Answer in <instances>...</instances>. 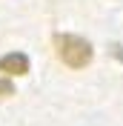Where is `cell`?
I'll use <instances>...</instances> for the list:
<instances>
[{"instance_id": "7a4b0ae2", "label": "cell", "mask_w": 123, "mask_h": 126, "mask_svg": "<svg viewBox=\"0 0 123 126\" xmlns=\"http://www.w3.org/2000/svg\"><path fill=\"white\" fill-rule=\"evenodd\" d=\"M0 72H6V75H26L29 72V57L20 55V52H12V55H3L0 57Z\"/></svg>"}, {"instance_id": "3957f363", "label": "cell", "mask_w": 123, "mask_h": 126, "mask_svg": "<svg viewBox=\"0 0 123 126\" xmlns=\"http://www.w3.org/2000/svg\"><path fill=\"white\" fill-rule=\"evenodd\" d=\"M6 94H15V86H12V80H0V97H6Z\"/></svg>"}, {"instance_id": "6da1fadb", "label": "cell", "mask_w": 123, "mask_h": 126, "mask_svg": "<svg viewBox=\"0 0 123 126\" xmlns=\"http://www.w3.org/2000/svg\"><path fill=\"white\" fill-rule=\"evenodd\" d=\"M54 52L72 69H83L92 60V43L77 34H54Z\"/></svg>"}]
</instances>
